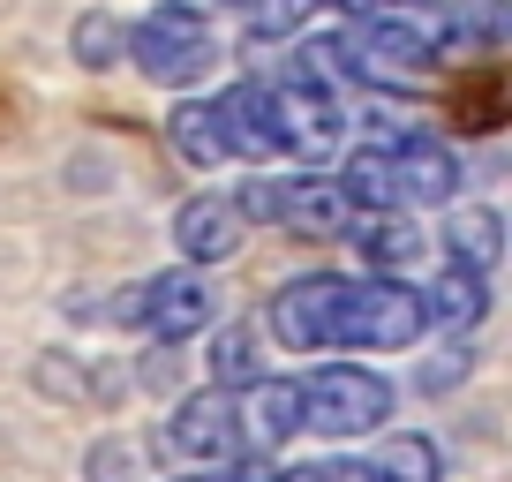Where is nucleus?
<instances>
[{
    "label": "nucleus",
    "mask_w": 512,
    "mask_h": 482,
    "mask_svg": "<svg viewBox=\"0 0 512 482\" xmlns=\"http://www.w3.org/2000/svg\"><path fill=\"white\" fill-rule=\"evenodd\" d=\"M422 332H430L422 287H407V279H339L324 354H392V347H415Z\"/></svg>",
    "instance_id": "1"
},
{
    "label": "nucleus",
    "mask_w": 512,
    "mask_h": 482,
    "mask_svg": "<svg viewBox=\"0 0 512 482\" xmlns=\"http://www.w3.org/2000/svg\"><path fill=\"white\" fill-rule=\"evenodd\" d=\"M121 61H136L151 83H166V91H189V83H204L211 61H219V31H211L204 8H181V0H166V8H151V16L128 23Z\"/></svg>",
    "instance_id": "2"
},
{
    "label": "nucleus",
    "mask_w": 512,
    "mask_h": 482,
    "mask_svg": "<svg viewBox=\"0 0 512 482\" xmlns=\"http://www.w3.org/2000/svg\"><path fill=\"white\" fill-rule=\"evenodd\" d=\"M294 392H302V430L317 437H369L392 422V385L362 362H324V370L294 377Z\"/></svg>",
    "instance_id": "3"
},
{
    "label": "nucleus",
    "mask_w": 512,
    "mask_h": 482,
    "mask_svg": "<svg viewBox=\"0 0 512 482\" xmlns=\"http://www.w3.org/2000/svg\"><path fill=\"white\" fill-rule=\"evenodd\" d=\"M272 106H279V144H287V159H324V151L347 136V106H339V91L302 61V53L272 76Z\"/></svg>",
    "instance_id": "4"
},
{
    "label": "nucleus",
    "mask_w": 512,
    "mask_h": 482,
    "mask_svg": "<svg viewBox=\"0 0 512 482\" xmlns=\"http://www.w3.org/2000/svg\"><path fill=\"white\" fill-rule=\"evenodd\" d=\"M219 324V294L196 264H174V272L136 279V332H151L159 347H181V339L211 332Z\"/></svg>",
    "instance_id": "5"
},
{
    "label": "nucleus",
    "mask_w": 512,
    "mask_h": 482,
    "mask_svg": "<svg viewBox=\"0 0 512 482\" xmlns=\"http://www.w3.org/2000/svg\"><path fill=\"white\" fill-rule=\"evenodd\" d=\"M430 91H437V113H445L452 136H497V129L512 121V68L497 61V53L452 61Z\"/></svg>",
    "instance_id": "6"
},
{
    "label": "nucleus",
    "mask_w": 512,
    "mask_h": 482,
    "mask_svg": "<svg viewBox=\"0 0 512 482\" xmlns=\"http://www.w3.org/2000/svg\"><path fill=\"white\" fill-rule=\"evenodd\" d=\"M384 181H392V211L422 204H460V151L437 136H384Z\"/></svg>",
    "instance_id": "7"
},
{
    "label": "nucleus",
    "mask_w": 512,
    "mask_h": 482,
    "mask_svg": "<svg viewBox=\"0 0 512 482\" xmlns=\"http://www.w3.org/2000/svg\"><path fill=\"white\" fill-rule=\"evenodd\" d=\"M339 279H347V272H302V279H287V287L272 294V309H264V332H272L287 354H324Z\"/></svg>",
    "instance_id": "8"
},
{
    "label": "nucleus",
    "mask_w": 512,
    "mask_h": 482,
    "mask_svg": "<svg viewBox=\"0 0 512 482\" xmlns=\"http://www.w3.org/2000/svg\"><path fill=\"white\" fill-rule=\"evenodd\" d=\"M166 445H174L181 460H196V467L241 460V445H234V392H219V385L181 392V400H174V422H166Z\"/></svg>",
    "instance_id": "9"
},
{
    "label": "nucleus",
    "mask_w": 512,
    "mask_h": 482,
    "mask_svg": "<svg viewBox=\"0 0 512 482\" xmlns=\"http://www.w3.org/2000/svg\"><path fill=\"white\" fill-rule=\"evenodd\" d=\"M294 430H302V392H294V377H256V385L234 392V445H241V460H272Z\"/></svg>",
    "instance_id": "10"
},
{
    "label": "nucleus",
    "mask_w": 512,
    "mask_h": 482,
    "mask_svg": "<svg viewBox=\"0 0 512 482\" xmlns=\"http://www.w3.org/2000/svg\"><path fill=\"white\" fill-rule=\"evenodd\" d=\"M211 106H219V121H226V144H234V159H249V166L287 159V144H279V106H272V83H264V76L226 83Z\"/></svg>",
    "instance_id": "11"
},
{
    "label": "nucleus",
    "mask_w": 512,
    "mask_h": 482,
    "mask_svg": "<svg viewBox=\"0 0 512 482\" xmlns=\"http://www.w3.org/2000/svg\"><path fill=\"white\" fill-rule=\"evenodd\" d=\"M174 241L189 264H226L241 249V219L226 196H181L174 204Z\"/></svg>",
    "instance_id": "12"
},
{
    "label": "nucleus",
    "mask_w": 512,
    "mask_h": 482,
    "mask_svg": "<svg viewBox=\"0 0 512 482\" xmlns=\"http://www.w3.org/2000/svg\"><path fill=\"white\" fill-rule=\"evenodd\" d=\"M279 226H294V234H347L354 226V204L339 196V181L332 174H287V196H279Z\"/></svg>",
    "instance_id": "13"
},
{
    "label": "nucleus",
    "mask_w": 512,
    "mask_h": 482,
    "mask_svg": "<svg viewBox=\"0 0 512 482\" xmlns=\"http://www.w3.org/2000/svg\"><path fill=\"white\" fill-rule=\"evenodd\" d=\"M354 249H362V264H369V279H400L407 264L422 257V234H415V219L407 211H354Z\"/></svg>",
    "instance_id": "14"
},
{
    "label": "nucleus",
    "mask_w": 512,
    "mask_h": 482,
    "mask_svg": "<svg viewBox=\"0 0 512 482\" xmlns=\"http://www.w3.org/2000/svg\"><path fill=\"white\" fill-rule=\"evenodd\" d=\"M497 257H505V219L490 204H445V264L490 279Z\"/></svg>",
    "instance_id": "15"
},
{
    "label": "nucleus",
    "mask_w": 512,
    "mask_h": 482,
    "mask_svg": "<svg viewBox=\"0 0 512 482\" xmlns=\"http://www.w3.org/2000/svg\"><path fill=\"white\" fill-rule=\"evenodd\" d=\"M166 144H174L189 166H204V174L234 159L226 121H219V106H211V98H174V113H166Z\"/></svg>",
    "instance_id": "16"
},
{
    "label": "nucleus",
    "mask_w": 512,
    "mask_h": 482,
    "mask_svg": "<svg viewBox=\"0 0 512 482\" xmlns=\"http://www.w3.org/2000/svg\"><path fill=\"white\" fill-rule=\"evenodd\" d=\"M422 309H430V324H445V332H475V324L490 317V279L445 264V272L422 287Z\"/></svg>",
    "instance_id": "17"
},
{
    "label": "nucleus",
    "mask_w": 512,
    "mask_h": 482,
    "mask_svg": "<svg viewBox=\"0 0 512 482\" xmlns=\"http://www.w3.org/2000/svg\"><path fill=\"white\" fill-rule=\"evenodd\" d=\"M204 370L219 392H241L264 377V324H219L211 332V354H204Z\"/></svg>",
    "instance_id": "18"
},
{
    "label": "nucleus",
    "mask_w": 512,
    "mask_h": 482,
    "mask_svg": "<svg viewBox=\"0 0 512 482\" xmlns=\"http://www.w3.org/2000/svg\"><path fill=\"white\" fill-rule=\"evenodd\" d=\"M362 467H369V482H445V452H437L430 437H415V430L384 437Z\"/></svg>",
    "instance_id": "19"
},
{
    "label": "nucleus",
    "mask_w": 512,
    "mask_h": 482,
    "mask_svg": "<svg viewBox=\"0 0 512 482\" xmlns=\"http://www.w3.org/2000/svg\"><path fill=\"white\" fill-rule=\"evenodd\" d=\"M68 46H76V61H83V68H113V61H121V46H128V23H121V16H106V8H91V16L68 31Z\"/></svg>",
    "instance_id": "20"
},
{
    "label": "nucleus",
    "mask_w": 512,
    "mask_h": 482,
    "mask_svg": "<svg viewBox=\"0 0 512 482\" xmlns=\"http://www.w3.org/2000/svg\"><path fill=\"white\" fill-rule=\"evenodd\" d=\"M279 196H287V174H249L226 204H234L241 226H279Z\"/></svg>",
    "instance_id": "21"
},
{
    "label": "nucleus",
    "mask_w": 512,
    "mask_h": 482,
    "mask_svg": "<svg viewBox=\"0 0 512 482\" xmlns=\"http://www.w3.org/2000/svg\"><path fill=\"white\" fill-rule=\"evenodd\" d=\"M31 377H38V392H46V400H83V377H91V362H76V354H38L31 362Z\"/></svg>",
    "instance_id": "22"
},
{
    "label": "nucleus",
    "mask_w": 512,
    "mask_h": 482,
    "mask_svg": "<svg viewBox=\"0 0 512 482\" xmlns=\"http://www.w3.org/2000/svg\"><path fill=\"white\" fill-rule=\"evenodd\" d=\"M83 482H136V445L128 437H98L83 452Z\"/></svg>",
    "instance_id": "23"
},
{
    "label": "nucleus",
    "mask_w": 512,
    "mask_h": 482,
    "mask_svg": "<svg viewBox=\"0 0 512 482\" xmlns=\"http://www.w3.org/2000/svg\"><path fill=\"white\" fill-rule=\"evenodd\" d=\"M128 385H136V392H174V385H181V354H174V347H151V354H136Z\"/></svg>",
    "instance_id": "24"
},
{
    "label": "nucleus",
    "mask_w": 512,
    "mask_h": 482,
    "mask_svg": "<svg viewBox=\"0 0 512 482\" xmlns=\"http://www.w3.org/2000/svg\"><path fill=\"white\" fill-rule=\"evenodd\" d=\"M264 482H369V467L362 460H309V467H279Z\"/></svg>",
    "instance_id": "25"
},
{
    "label": "nucleus",
    "mask_w": 512,
    "mask_h": 482,
    "mask_svg": "<svg viewBox=\"0 0 512 482\" xmlns=\"http://www.w3.org/2000/svg\"><path fill=\"white\" fill-rule=\"evenodd\" d=\"M181 482H264V460H226V467H196Z\"/></svg>",
    "instance_id": "26"
},
{
    "label": "nucleus",
    "mask_w": 512,
    "mask_h": 482,
    "mask_svg": "<svg viewBox=\"0 0 512 482\" xmlns=\"http://www.w3.org/2000/svg\"><path fill=\"white\" fill-rule=\"evenodd\" d=\"M460 370H467V354H460V347H445V354L430 362V392H445V385H452Z\"/></svg>",
    "instance_id": "27"
},
{
    "label": "nucleus",
    "mask_w": 512,
    "mask_h": 482,
    "mask_svg": "<svg viewBox=\"0 0 512 482\" xmlns=\"http://www.w3.org/2000/svg\"><path fill=\"white\" fill-rule=\"evenodd\" d=\"M317 8H339L347 23H362V16H384V8H400V0H317Z\"/></svg>",
    "instance_id": "28"
}]
</instances>
